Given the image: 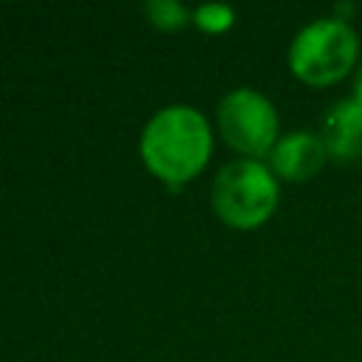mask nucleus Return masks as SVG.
Here are the masks:
<instances>
[{
  "mask_svg": "<svg viewBox=\"0 0 362 362\" xmlns=\"http://www.w3.org/2000/svg\"><path fill=\"white\" fill-rule=\"evenodd\" d=\"M212 153V130L198 107H161L141 133V158L153 175L181 187L198 175Z\"/></svg>",
  "mask_w": 362,
  "mask_h": 362,
  "instance_id": "obj_1",
  "label": "nucleus"
},
{
  "mask_svg": "<svg viewBox=\"0 0 362 362\" xmlns=\"http://www.w3.org/2000/svg\"><path fill=\"white\" fill-rule=\"evenodd\" d=\"M359 34L342 17H317L288 45V68L308 88H328L356 71Z\"/></svg>",
  "mask_w": 362,
  "mask_h": 362,
  "instance_id": "obj_2",
  "label": "nucleus"
},
{
  "mask_svg": "<svg viewBox=\"0 0 362 362\" xmlns=\"http://www.w3.org/2000/svg\"><path fill=\"white\" fill-rule=\"evenodd\" d=\"M280 201L277 175L255 158H235L223 164L212 181V209L232 229L263 226Z\"/></svg>",
  "mask_w": 362,
  "mask_h": 362,
  "instance_id": "obj_3",
  "label": "nucleus"
},
{
  "mask_svg": "<svg viewBox=\"0 0 362 362\" xmlns=\"http://www.w3.org/2000/svg\"><path fill=\"white\" fill-rule=\"evenodd\" d=\"M218 130L223 141L243 158L260 161L280 139V119L274 105L255 88H235L218 102Z\"/></svg>",
  "mask_w": 362,
  "mask_h": 362,
  "instance_id": "obj_4",
  "label": "nucleus"
},
{
  "mask_svg": "<svg viewBox=\"0 0 362 362\" xmlns=\"http://www.w3.org/2000/svg\"><path fill=\"white\" fill-rule=\"evenodd\" d=\"M269 161H272V173L277 178L303 184V181H311L328 164V150H325L320 133L291 130L277 139L274 150L269 153Z\"/></svg>",
  "mask_w": 362,
  "mask_h": 362,
  "instance_id": "obj_5",
  "label": "nucleus"
},
{
  "mask_svg": "<svg viewBox=\"0 0 362 362\" xmlns=\"http://www.w3.org/2000/svg\"><path fill=\"white\" fill-rule=\"evenodd\" d=\"M320 139L331 161L348 164L362 158V105L351 96L331 105L322 116Z\"/></svg>",
  "mask_w": 362,
  "mask_h": 362,
  "instance_id": "obj_6",
  "label": "nucleus"
},
{
  "mask_svg": "<svg viewBox=\"0 0 362 362\" xmlns=\"http://www.w3.org/2000/svg\"><path fill=\"white\" fill-rule=\"evenodd\" d=\"M144 14L150 17V23L156 28H164V31H175V28H184L187 20L192 17V11H187L181 3L175 0H147L144 3Z\"/></svg>",
  "mask_w": 362,
  "mask_h": 362,
  "instance_id": "obj_7",
  "label": "nucleus"
},
{
  "mask_svg": "<svg viewBox=\"0 0 362 362\" xmlns=\"http://www.w3.org/2000/svg\"><path fill=\"white\" fill-rule=\"evenodd\" d=\"M192 23L206 31V34H221V31H229L232 23H235V8L232 6H223V3H206V6H198L192 11Z\"/></svg>",
  "mask_w": 362,
  "mask_h": 362,
  "instance_id": "obj_8",
  "label": "nucleus"
},
{
  "mask_svg": "<svg viewBox=\"0 0 362 362\" xmlns=\"http://www.w3.org/2000/svg\"><path fill=\"white\" fill-rule=\"evenodd\" d=\"M351 90H354V93H351V99H356V102L362 105V65L354 71V82H351Z\"/></svg>",
  "mask_w": 362,
  "mask_h": 362,
  "instance_id": "obj_9",
  "label": "nucleus"
}]
</instances>
